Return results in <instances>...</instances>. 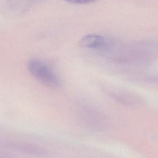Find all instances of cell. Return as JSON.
Segmentation results:
<instances>
[{"label":"cell","mask_w":158,"mask_h":158,"mask_svg":"<svg viewBox=\"0 0 158 158\" xmlns=\"http://www.w3.org/2000/svg\"><path fill=\"white\" fill-rule=\"evenodd\" d=\"M31 0H0V9L6 14L12 15L23 10Z\"/></svg>","instance_id":"3957f363"},{"label":"cell","mask_w":158,"mask_h":158,"mask_svg":"<svg viewBox=\"0 0 158 158\" xmlns=\"http://www.w3.org/2000/svg\"><path fill=\"white\" fill-rule=\"evenodd\" d=\"M65 2L75 4H89L97 0H63Z\"/></svg>","instance_id":"277c9868"},{"label":"cell","mask_w":158,"mask_h":158,"mask_svg":"<svg viewBox=\"0 0 158 158\" xmlns=\"http://www.w3.org/2000/svg\"><path fill=\"white\" fill-rule=\"evenodd\" d=\"M27 68L32 76L40 83L52 88L59 87L60 81L57 75L47 64L37 59H30Z\"/></svg>","instance_id":"6da1fadb"},{"label":"cell","mask_w":158,"mask_h":158,"mask_svg":"<svg viewBox=\"0 0 158 158\" xmlns=\"http://www.w3.org/2000/svg\"><path fill=\"white\" fill-rule=\"evenodd\" d=\"M110 41L104 36L97 34H88L80 40L83 46L94 49H104L109 47Z\"/></svg>","instance_id":"7a4b0ae2"}]
</instances>
